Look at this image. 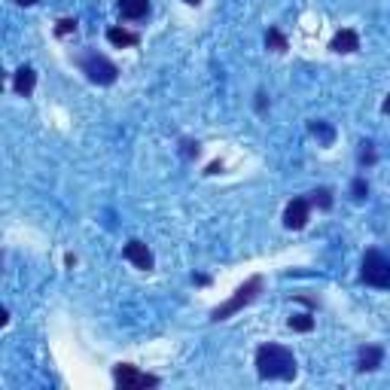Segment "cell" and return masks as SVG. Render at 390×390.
Segmentation results:
<instances>
[{
  "instance_id": "obj_1",
  "label": "cell",
  "mask_w": 390,
  "mask_h": 390,
  "mask_svg": "<svg viewBox=\"0 0 390 390\" xmlns=\"http://www.w3.org/2000/svg\"><path fill=\"white\" fill-rule=\"evenodd\" d=\"M257 372L262 378H296V357L283 345H262L257 351Z\"/></svg>"
},
{
  "instance_id": "obj_2",
  "label": "cell",
  "mask_w": 390,
  "mask_h": 390,
  "mask_svg": "<svg viewBox=\"0 0 390 390\" xmlns=\"http://www.w3.org/2000/svg\"><path fill=\"white\" fill-rule=\"evenodd\" d=\"M360 278L369 287L390 290V257L381 250H366L363 266H360Z\"/></svg>"
},
{
  "instance_id": "obj_3",
  "label": "cell",
  "mask_w": 390,
  "mask_h": 390,
  "mask_svg": "<svg viewBox=\"0 0 390 390\" xmlns=\"http://www.w3.org/2000/svg\"><path fill=\"white\" fill-rule=\"evenodd\" d=\"M76 65H80L83 74H86L91 83H98V86H110V83H116V76H119V67L98 52H83L80 58H76Z\"/></svg>"
},
{
  "instance_id": "obj_4",
  "label": "cell",
  "mask_w": 390,
  "mask_h": 390,
  "mask_svg": "<svg viewBox=\"0 0 390 390\" xmlns=\"http://www.w3.org/2000/svg\"><path fill=\"white\" fill-rule=\"evenodd\" d=\"M259 290H262V278L259 274H253L247 283H241V287L235 290V296H232L226 305H219V308H214V314H210V321H226V317H232L235 311H241L244 305H250L253 299L259 296Z\"/></svg>"
},
{
  "instance_id": "obj_5",
  "label": "cell",
  "mask_w": 390,
  "mask_h": 390,
  "mask_svg": "<svg viewBox=\"0 0 390 390\" xmlns=\"http://www.w3.org/2000/svg\"><path fill=\"white\" fill-rule=\"evenodd\" d=\"M113 381H116L122 390H131V387H155L159 384V378L155 375H144V372H138L134 366L129 363H119L116 369H113Z\"/></svg>"
},
{
  "instance_id": "obj_6",
  "label": "cell",
  "mask_w": 390,
  "mask_h": 390,
  "mask_svg": "<svg viewBox=\"0 0 390 390\" xmlns=\"http://www.w3.org/2000/svg\"><path fill=\"white\" fill-rule=\"evenodd\" d=\"M308 214H311L308 198H293V202L287 204V210H283V226H287V229H305Z\"/></svg>"
},
{
  "instance_id": "obj_7",
  "label": "cell",
  "mask_w": 390,
  "mask_h": 390,
  "mask_svg": "<svg viewBox=\"0 0 390 390\" xmlns=\"http://www.w3.org/2000/svg\"><path fill=\"white\" fill-rule=\"evenodd\" d=\"M122 257L129 259L134 268H140V272H150L153 268V253H150V247H147L144 241H129L125 250H122Z\"/></svg>"
},
{
  "instance_id": "obj_8",
  "label": "cell",
  "mask_w": 390,
  "mask_h": 390,
  "mask_svg": "<svg viewBox=\"0 0 390 390\" xmlns=\"http://www.w3.org/2000/svg\"><path fill=\"white\" fill-rule=\"evenodd\" d=\"M381 357H384V351H381L378 345H366V347H360L357 369H360V372H372V369H378V366H381Z\"/></svg>"
},
{
  "instance_id": "obj_9",
  "label": "cell",
  "mask_w": 390,
  "mask_h": 390,
  "mask_svg": "<svg viewBox=\"0 0 390 390\" xmlns=\"http://www.w3.org/2000/svg\"><path fill=\"white\" fill-rule=\"evenodd\" d=\"M357 49H360V37L351 28H342V31L332 37V52H357Z\"/></svg>"
},
{
  "instance_id": "obj_10",
  "label": "cell",
  "mask_w": 390,
  "mask_h": 390,
  "mask_svg": "<svg viewBox=\"0 0 390 390\" xmlns=\"http://www.w3.org/2000/svg\"><path fill=\"white\" fill-rule=\"evenodd\" d=\"M12 86H16L19 95H31L34 86H37V74H34V67H19L16 76H12Z\"/></svg>"
},
{
  "instance_id": "obj_11",
  "label": "cell",
  "mask_w": 390,
  "mask_h": 390,
  "mask_svg": "<svg viewBox=\"0 0 390 390\" xmlns=\"http://www.w3.org/2000/svg\"><path fill=\"white\" fill-rule=\"evenodd\" d=\"M119 12H122V19L138 22L150 12V0H119Z\"/></svg>"
},
{
  "instance_id": "obj_12",
  "label": "cell",
  "mask_w": 390,
  "mask_h": 390,
  "mask_svg": "<svg viewBox=\"0 0 390 390\" xmlns=\"http://www.w3.org/2000/svg\"><path fill=\"white\" fill-rule=\"evenodd\" d=\"M107 40H110L113 46H134V43H138V34L125 31V28H110V31H107Z\"/></svg>"
},
{
  "instance_id": "obj_13",
  "label": "cell",
  "mask_w": 390,
  "mask_h": 390,
  "mask_svg": "<svg viewBox=\"0 0 390 390\" xmlns=\"http://www.w3.org/2000/svg\"><path fill=\"white\" fill-rule=\"evenodd\" d=\"M266 46L272 49V52H287V37H283L278 28H268V34H266Z\"/></svg>"
},
{
  "instance_id": "obj_14",
  "label": "cell",
  "mask_w": 390,
  "mask_h": 390,
  "mask_svg": "<svg viewBox=\"0 0 390 390\" xmlns=\"http://www.w3.org/2000/svg\"><path fill=\"white\" fill-rule=\"evenodd\" d=\"M290 329L311 332V329H314V321H311V314H293V317H290Z\"/></svg>"
},
{
  "instance_id": "obj_15",
  "label": "cell",
  "mask_w": 390,
  "mask_h": 390,
  "mask_svg": "<svg viewBox=\"0 0 390 390\" xmlns=\"http://www.w3.org/2000/svg\"><path fill=\"white\" fill-rule=\"evenodd\" d=\"M311 202L321 204L323 210H329V208H332V195H329V189H317V193H311Z\"/></svg>"
},
{
  "instance_id": "obj_16",
  "label": "cell",
  "mask_w": 390,
  "mask_h": 390,
  "mask_svg": "<svg viewBox=\"0 0 390 390\" xmlns=\"http://www.w3.org/2000/svg\"><path fill=\"white\" fill-rule=\"evenodd\" d=\"M311 131L321 134L323 144H329V140H332V129H329V125H323V122H314V125H311Z\"/></svg>"
},
{
  "instance_id": "obj_17",
  "label": "cell",
  "mask_w": 390,
  "mask_h": 390,
  "mask_svg": "<svg viewBox=\"0 0 390 390\" xmlns=\"http://www.w3.org/2000/svg\"><path fill=\"white\" fill-rule=\"evenodd\" d=\"M74 31H76L74 19H61V22H58V37H67V34H74Z\"/></svg>"
},
{
  "instance_id": "obj_18",
  "label": "cell",
  "mask_w": 390,
  "mask_h": 390,
  "mask_svg": "<svg viewBox=\"0 0 390 390\" xmlns=\"http://www.w3.org/2000/svg\"><path fill=\"white\" fill-rule=\"evenodd\" d=\"M366 193H369L366 183H363V180H354V198H357V202H363Z\"/></svg>"
},
{
  "instance_id": "obj_19",
  "label": "cell",
  "mask_w": 390,
  "mask_h": 390,
  "mask_svg": "<svg viewBox=\"0 0 390 390\" xmlns=\"http://www.w3.org/2000/svg\"><path fill=\"white\" fill-rule=\"evenodd\" d=\"M16 3H19V6H34L37 0H16Z\"/></svg>"
},
{
  "instance_id": "obj_20",
  "label": "cell",
  "mask_w": 390,
  "mask_h": 390,
  "mask_svg": "<svg viewBox=\"0 0 390 390\" xmlns=\"http://www.w3.org/2000/svg\"><path fill=\"white\" fill-rule=\"evenodd\" d=\"M384 113H390V95H387V101H384Z\"/></svg>"
},
{
  "instance_id": "obj_21",
  "label": "cell",
  "mask_w": 390,
  "mask_h": 390,
  "mask_svg": "<svg viewBox=\"0 0 390 390\" xmlns=\"http://www.w3.org/2000/svg\"><path fill=\"white\" fill-rule=\"evenodd\" d=\"M183 3H189V6H195V3H202V0H183Z\"/></svg>"
}]
</instances>
